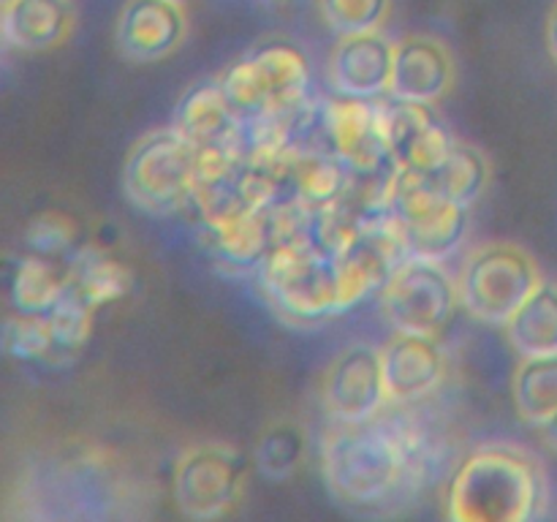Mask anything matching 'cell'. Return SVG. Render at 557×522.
Returning a JSON list of instances; mask_svg holds the SVG:
<instances>
[{"label":"cell","mask_w":557,"mask_h":522,"mask_svg":"<svg viewBox=\"0 0 557 522\" xmlns=\"http://www.w3.org/2000/svg\"><path fill=\"white\" fill-rule=\"evenodd\" d=\"M433 446L413 417L384 411L362 422H337L324 438L321 468L332 495L375 509L408 498L428 478Z\"/></svg>","instance_id":"6da1fadb"},{"label":"cell","mask_w":557,"mask_h":522,"mask_svg":"<svg viewBox=\"0 0 557 522\" xmlns=\"http://www.w3.org/2000/svg\"><path fill=\"white\" fill-rule=\"evenodd\" d=\"M547 509V476L533 455L511 444L479 446L446 489L455 522H528Z\"/></svg>","instance_id":"7a4b0ae2"},{"label":"cell","mask_w":557,"mask_h":522,"mask_svg":"<svg viewBox=\"0 0 557 522\" xmlns=\"http://www.w3.org/2000/svg\"><path fill=\"white\" fill-rule=\"evenodd\" d=\"M256 281L272 313L294 330H315L351 310L341 256L308 239L272 245Z\"/></svg>","instance_id":"3957f363"},{"label":"cell","mask_w":557,"mask_h":522,"mask_svg":"<svg viewBox=\"0 0 557 522\" xmlns=\"http://www.w3.org/2000/svg\"><path fill=\"white\" fill-rule=\"evenodd\" d=\"M245 123L283 120L310 101V63L294 44L270 41L234 60L218 76Z\"/></svg>","instance_id":"277c9868"},{"label":"cell","mask_w":557,"mask_h":522,"mask_svg":"<svg viewBox=\"0 0 557 522\" xmlns=\"http://www.w3.org/2000/svg\"><path fill=\"white\" fill-rule=\"evenodd\" d=\"M199 172V147L177 128H156L134 141L123 166V190L134 207L156 217L188 210Z\"/></svg>","instance_id":"5b68a950"},{"label":"cell","mask_w":557,"mask_h":522,"mask_svg":"<svg viewBox=\"0 0 557 522\" xmlns=\"http://www.w3.org/2000/svg\"><path fill=\"white\" fill-rule=\"evenodd\" d=\"M389 215L406 243L408 256L444 261L466 239L471 207L444 196L430 174L400 169L392 185Z\"/></svg>","instance_id":"8992f818"},{"label":"cell","mask_w":557,"mask_h":522,"mask_svg":"<svg viewBox=\"0 0 557 522\" xmlns=\"http://www.w3.org/2000/svg\"><path fill=\"white\" fill-rule=\"evenodd\" d=\"M544 281L522 245L490 243L473 250L460 272V304L484 324L504 326Z\"/></svg>","instance_id":"52a82bcc"},{"label":"cell","mask_w":557,"mask_h":522,"mask_svg":"<svg viewBox=\"0 0 557 522\" xmlns=\"http://www.w3.org/2000/svg\"><path fill=\"white\" fill-rule=\"evenodd\" d=\"M381 310L397 332L438 335L455 315L460 288L441 261L408 256L381 288Z\"/></svg>","instance_id":"ba28073f"},{"label":"cell","mask_w":557,"mask_h":522,"mask_svg":"<svg viewBox=\"0 0 557 522\" xmlns=\"http://www.w3.org/2000/svg\"><path fill=\"white\" fill-rule=\"evenodd\" d=\"M248 460L228 444H199L174 465V500L190 520H218L243 498Z\"/></svg>","instance_id":"9c48e42d"},{"label":"cell","mask_w":557,"mask_h":522,"mask_svg":"<svg viewBox=\"0 0 557 522\" xmlns=\"http://www.w3.org/2000/svg\"><path fill=\"white\" fill-rule=\"evenodd\" d=\"M324 125L332 150L351 166L354 174L400 169L392 156L386 107L381 98H326Z\"/></svg>","instance_id":"30bf717a"},{"label":"cell","mask_w":557,"mask_h":522,"mask_svg":"<svg viewBox=\"0 0 557 522\" xmlns=\"http://www.w3.org/2000/svg\"><path fill=\"white\" fill-rule=\"evenodd\" d=\"M321 400L335 422H362L389 402L381 348L357 343L337 353L324 373Z\"/></svg>","instance_id":"8fae6325"},{"label":"cell","mask_w":557,"mask_h":522,"mask_svg":"<svg viewBox=\"0 0 557 522\" xmlns=\"http://www.w3.org/2000/svg\"><path fill=\"white\" fill-rule=\"evenodd\" d=\"M188 11L183 0H128L117 16L114 41L131 63H156L183 47Z\"/></svg>","instance_id":"7c38bea8"},{"label":"cell","mask_w":557,"mask_h":522,"mask_svg":"<svg viewBox=\"0 0 557 522\" xmlns=\"http://www.w3.org/2000/svg\"><path fill=\"white\" fill-rule=\"evenodd\" d=\"M386 107V130H389V147L397 166L411 172L433 174L441 163L455 150L457 139L451 130L441 123L430 103L400 101L392 98Z\"/></svg>","instance_id":"4fadbf2b"},{"label":"cell","mask_w":557,"mask_h":522,"mask_svg":"<svg viewBox=\"0 0 557 522\" xmlns=\"http://www.w3.org/2000/svg\"><path fill=\"white\" fill-rule=\"evenodd\" d=\"M395 41L381 30L354 33L337 38L326 63V79L337 96L384 98L389 96Z\"/></svg>","instance_id":"5bb4252c"},{"label":"cell","mask_w":557,"mask_h":522,"mask_svg":"<svg viewBox=\"0 0 557 522\" xmlns=\"http://www.w3.org/2000/svg\"><path fill=\"white\" fill-rule=\"evenodd\" d=\"M455 58L441 38L413 33L395 41L389 96L400 101L438 103L455 85Z\"/></svg>","instance_id":"9a60e30c"},{"label":"cell","mask_w":557,"mask_h":522,"mask_svg":"<svg viewBox=\"0 0 557 522\" xmlns=\"http://www.w3.org/2000/svg\"><path fill=\"white\" fill-rule=\"evenodd\" d=\"M384 357V378L389 402L406 406L433 395L446 375L444 348L435 335L419 332H397L381 348Z\"/></svg>","instance_id":"2e32d148"},{"label":"cell","mask_w":557,"mask_h":522,"mask_svg":"<svg viewBox=\"0 0 557 522\" xmlns=\"http://www.w3.org/2000/svg\"><path fill=\"white\" fill-rule=\"evenodd\" d=\"M172 125L199 150L243 147V120L218 79L188 87L174 107Z\"/></svg>","instance_id":"e0dca14e"},{"label":"cell","mask_w":557,"mask_h":522,"mask_svg":"<svg viewBox=\"0 0 557 522\" xmlns=\"http://www.w3.org/2000/svg\"><path fill=\"white\" fill-rule=\"evenodd\" d=\"M76 25L71 0H11L3 3L5 44L20 52H47L69 41Z\"/></svg>","instance_id":"ac0fdd59"},{"label":"cell","mask_w":557,"mask_h":522,"mask_svg":"<svg viewBox=\"0 0 557 522\" xmlns=\"http://www.w3.org/2000/svg\"><path fill=\"white\" fill-rule=\"evenodd\" d=\"M131 286L134 272L96 245H79L69 259V294L96 313L103 304L123 299Z\"/></svg>","instance_id":"d6986e66"},{"label":"cell","mask_w":557,"mask_h":522,"mask_svg":"<svg viewBox=\"0 0 557 522\" xmlns=\"http://www.w3.org/2000/svg\"><path fill=\"white\" fill-rule=\"evenodd\" d=\"M69 294V261L25 253L9 275V304L14 313H49Z\"/></svg>","instance_id":"ffe728a7"},{"label":"cell","mask_w":557,"mask_h":522,"mask_svg":"<svg viewBox=\"0 0 557 522\" xmlns=\"http://www.w3.org/2000/svg\"><path fill=\"white\" fill-rule=\"evenodd\" d=\"M210 253L234 270H259L272 250L270 212H245L218 226L201 228Z\"/></svg>","instance_id":"44dd1931"},{"label":"cell","mask_w":557,"mask_h":522,"mask_svg":"<svg viewBox=\"0 0 557 522\" xmlns=\"http://www.w3.org/2000/svg\"><path fill=\"white\" fill-rule=\"evenodd\" d=\"M509 346L520 357L557 353V283L542 281L536 291L504 324Z\"/></svg>","instance_id":"7402d4cb"},{"label":"cell","mask_w":557,"mask_h":522,"mask_svg":"<svg viewBox=\"0 0 557 522\" xmlns=\"http://www.w3.org/2000/svg\"><path fill=\"white\" fill-rule=\"evenodd\" d=\"M511 397L520 419L542 427L557 411V353L522 357L511 381Z\"/></svg>","instance_id":"603a6c76"},{"label":"cell","mask_w":557,"mask_h":522,"mask_svg":"<svg viewBox=\"0 0 557 522\" xmlns=\"http://www.w3.org/2000/svg\"><path fill=\"white\" fill-rule=\"evenodd\" d=\"M490 174H493V169H490L487 156L482 150H476L473 145L457 141L449 158L430 177L435 179V185L451 201H457L462 207H473L482 199L484 190H487Z\"/></svg>","instance_id":"cb8c5ba5"},{"label":"cell","mask_w":557,"mask_h":522,"mask_svg":"<svg viewBox=\"0 0 557 522\" xmlns=\"http://www.w3.org/2000/svg\"><path fill=\"white\" fill-rule=\"evenodd\" d=\"M308 440L297 422H275L261 433L256 444V465L270 482H286L302 462Z\"/></svg>","instance_id":"d4e9b609"},{"label":"cell","mask_w":557,"mask_h":522,"mask_svg":"<svg viewBox=\"0 0 557 522\" xmlns=\"http://www.w3.org/2000/svg\"><path fill=\"white\" fill-rule=\"evenodd\" d=\"M3 348L20 362H60L58 340L47 313H14L3 326Z\"/></svg>","instance_id":"484cf974"},{"label":"cell","mask_w":557,"mask_h":522,"mask_svg":"<svg viewBox=\"0 0 557 522\" xmlns=\"http://www.w3.org/2000/svg\"><path fill=\"white\" fill-rule=\"evenodd\" d=\"M319 11L337 36H354L381 30L392 14V0H319Z\"/></svg>","instance_id":"4316f807"},{"label":"cell","mask_w":557,"mask_h":522,"mask_svg":"<svg viewBox=\"0 0 557 522\" xmlns=\"http://www.w3.org/2000/svg\"><path fill=\"white\" fill-rule=\"evenodd\" d=\"M25 248L27 253L69 261L79 248L76 245V223L63 212L36 215L25 228Z\"/></svg>","instance_id":"83f0119b"},{"label":"cell","mask_w":557,"mask_h":522,"mask_svg":"<svg viewBox=\"0 0 557 522\" xmlns=\"http://www.w3.org/2000/svg\"><path fill=\"white\" fill-rule=\"evenodd\" d=\"M47 315L49 321H52L60 362H69V359L76 357V353L87 346V340H90L92 315H96V310H90L76 297L65 294Z\"/></svg>","instance_id":"f1b7e54d"},{"label":"cell","mask_w":557,"mask_h":522,"mask_svg":"<svg viewBox=\"0 0 557 522\" xmlns=\"http://www.w3.org/2000/svg\"><path fill=\"white\" fill-rule=\"evenodd\" d=\"M547 47H549V54H553L557 63V3L553 5V11H549V20H547Z\"/></svg>","instance_id":"f546056e"},{"label":"cell","mask_w":557,"mask_h":522,"mask_svg":"<svg viewBox=\"0 0 557 522\" xmlns=\"http://www.w3.org/2000/svg\"><path fill=\"white\" fill-rule=\"evenodd\" d=\"M542 430H544V440H547L549 449L557 451V411L542 424Z\"/></svg>","instance_id":"4dcf8cb0"},{"label":"cell","mask_w":557,"mask_h":522,"mask_svg":"<svg viewBox=\"0 0 557 522\" xmlns=\"http://www.w3.org/2000/svg\"><path fill=\"white\" fill-rule=\"evenodd\" d=\"M3 3H11V0H3Z\"/></svg>","instance_id":"1f68e13d"}]
</instances>
